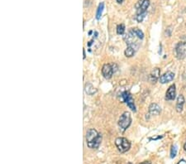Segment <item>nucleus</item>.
<instances>
[{
	"label": "nucleus",
	"instance_id": "nucleus-1",
	"mask_svg": "<svg viewBox=\"0 0 186 164\" xmlns=\"http://www.w3.org/2000/svg\"><path fill=\"white\" fill-rule=\"evenodd\" d=\"M102 141V134L98 133L97 130L95 129H90L88 130L86 134V142L87 146L89 148L97 149Z\"/></svg>",
	"mask_w": 186,
	"mask_h": 164
},
{
	"label": "nucleus",
	"instance_id": "nucleus-2",
	"mask_svg": "<svg viewBox=\"0 0 186 164\" xmlns=\"http://www.w3.org/2000/svg\"><path fill=\"white\" fill-rule=\"evenodd\" d=\"M115 145H116L118 150L122 153H126L131 148V143L126 138H118V139H116Z\"/></svg>",
	"mask_w": 186,
	"mask_h": 164
},
{
	"label": "nucleus",
	"instance_id": "nucleus-3",
	"mask_svg": "<svg viewBox=\"0 0 186 164\" xmlns=\"http://www.w3.org/2000/svg\"><path fill=\"white\" fill-rule=\"evenodd\" d=\"M131 123H132V118H131V115L129 112H124L121 115V117L119 118L118 125L122 132L127 130Z\"/></svg>",
	"mask_w": 186,
	"mask_h": 164
},
{
	"label": "nucleus",
	"instance_id": "nucleus-4",
	"mask_svg": "<svg viewBox=\"0 0 186 164\" xmlns=\"http://www.w3.org/2000/svg\"><path fill=\"white\" fill-rule=\"evenodd\" d=\"M176 57L180 60L186 57V41H180L175 47Z\"/></svg>",
	"mask_w": 186,
	"mask_h": 164
},
{
	"label": "nucleus",
	"instance_id": "nucleus-5",
	"mask_svg": "<svg viewBox=\"0 0 186 164\" xmlns=\"http://www.w3.org/2000/svg\"><path fill=\"white\" fill-rule=\"evenodd\" d=\"M122 97L123 101L127 104V106L129 107L132 111L135 112L136 111L135 104H134V100H133V99H132L131 94H130L129 92H127V91H125V92H123V93L122 94Z\"/></svg>",
	"mask_w": 186,
	"mask_h": 164
},
{
	"label": "nucleus",
	"instance_id": "nucleus-6",
	"mask_svg": "<svg viewBox=\"0 0 186 164\" xmlns=\"http://www.w3.org/2000/svg\"><path fill=\"white\" fill-rule=\"evenodd\" d=\"M113 67L110 64H105L103 65L102 69V73L103 76H104L106 79H110L112 76L113 74Z\"/></svg>",
	"mask_w": 186,
	"mask_h": 164
},
{
	"label": "nucleus",
	"instance_id": "nucleus-7",
	"mask_svg": "<svg viewBox=\"0 0 186 164\" xmlns=\"http://www.w3.org/2000/svg\"><path fill=\"white\" fill-rule=\"evenodd\" d=\"M175 77V74L171 72V71H167L165 72L164 75H162L160 77V82L161 84H166L168 82L172 81Z\"/></svg>",
	"mask_w": 186,
	"mask_h": 164
},
{
	"label": "nucleus",
	"instance_id": "nucleus-8",
	"mask_svg": "<svg viewBox=\"0 0 186 164\" xmlns=\"http://www.w3.org/2000/svg\"><path fill=\"white\" fill-rule=\"evenodd\" d=\"M175 96H176L175 85H170L167 91H166V94H165V99H166L167 100H175Z\"/></svg>",
	"mask_w": 186,
	"mask_h": 164
},
{
	"label": "nucleus",
	"instance_id": "nucleus-9",
	"mask_svg": "<svg viewBox=\"0 0 186 164\" xmlns=\"http://www.w3.org/2000/svg\"><path fill=\"white\" fill-rule=\"evenodd\" d=\"M160 74H161L160 69L157 68H157H154L151 72V74H150V76H149L150 81L151 83H156L158 80V79H160Z\"/></svg>",
	"mask_w": 186,
	"mask_h": 164
},
{
	"label": "nucleus",
	"instance_id": "nucleus-10",
	"mask_svg": "<svg viewBox=\"0 0 186 164\" xmlns=\"http://www.w3.org/2000/svg\"><path fill=\"white\" fill-rule=\"evenodd\" d=\"M150 5V1L149 0H144L142 4L138 8V12H137V15H142V14H146V10Z\"/></svg>",
	"mask_w": 186,
	"mask_h": 164
},
{
	"label": "nucleus",
	"instance_id": "nucleus-11",
	"mask_svg": "<svg viewBox=\"0 0 186 164\" xmlns=\"http://www.w3.org/2000/svg\"><path fill=\"white\" fill-rule=\"evenodd\" d=\"M184 104V97L183 95H180V96H178L177 102H176V107H175V108H176V111H177V112H182Z\"/></svg>",
	"mask_w": 186,
	"mask_h": 164
},
{
	"label": "nucleus",
	"instance_id": "nucleus-12",
	"mask_svg": "<svg viewBox=\"0 0 186 164\" xmlns=\"http://www.w3.org/2000/svg\"><path fill=\"white\" fill-rule=\"evenodd\" d=\"M161 107L157 104H151L149 107V114L151 115H158L161 113Z\"/></svg>",
	"mask_w": 186,
	"mask_h": 164
},
{
	"label": "nucleus",
	"instance_id": "nucleus-13",
	"mask_svg": "<svg viewBox=\"0 0 186 164\" xmlns=\"http://www.w3.org/2000/svg\"><path fill=\"white\" fill-rule=\"evenodd\" d=\"M131 31H132V33L134 34V36H136V37H138L139 39L144 38V33H143L139 29V28H137V27H135V28H132Z\"/></svg>",
	"mask_w": 186,
	"mask_h": 164
},
{
	"label": "nucleus",
	"instance_id": "nucleus-14",
	"mask_svg": "<svg viewBox=\"0 0 186 164\" xmlns=\"http://www.w3.org/2000/svg\"><path fill=\"white\" fill-rule=\"evenodd\" d=\"M135 53V50H134V47H132V46H127V49L125 50V56L127 57H132V56Z\"/></svg>",
	"mask_w": 186,
	"mask_h": 164
},
{
	"label": "nucleus",
	"instance_id": "nucleus-15",
	"mask_svg": "<svg viewBox=\"0 0 186 164\" xmlns=\"http://www.w3.org/2000/svg\"><path fill=\"white\" fill-rule=\"evenodd\" d=\"M103 8H104V3H101L99 5V7H98L97 13H96V18H97L98 20L100 19V18H101V16H102Z\"/></svg>",
	"mask_w": 186,
	"mask_h": 164
},
{
	"label": "nucleus",
	"instance_id": "nucleus-16",
	"mask_svg": "<svg viewBox=\"0 0 186 164\" xmlns=\"http://www.w3.org/2000/svg\"><path fill=\"white\" fill-rule=\"evenodd\" d=\"M125 32V26L123 24H119L117 27V33L118 35H122Z\"/></svg>",
	"mask_w": 186,
	"mask_h": 164
},
{
	"label": "nucleus",
	"instance_id": "nucleus-17",
	"mask_svg": "<svg viewBox=\"0 0 186 164\" xmlns=\"http://www.w3.org/2000/svg\"><path fill=\"white\" fill-rule=\"evenodd\" d=\"M177 154V147L175 145H173L171 147V150H170V158H174Z\"/></svg>",
	"mask_w": 186,
	"mask_h": 164
},
{
	"label": "nucleus",
	"instance_id": "nucleus-18",
	"mask_svg": "<svg viewBox=\"0 0 186 164\" xmlns=\"http://www.w3.org/2000/svg\"><path fill=\"white\" fill-rule=\"evenodd\" d=\"M177 164H186L185 160H180Z\"/></svg>",
	"mask_w": 186,
	"mask_h": 164
},
{
	"label": "nucleus",
	"instance_id": "nucleus-19",
	"mask_svg": "<svg viewBox=\"0 0 186 164\" xmlns=\"http://www.w3.org/2000/svg\"><path fill=\"white\" fill-rule=\"evenodd\" d=\"M140 164H151V162L148 161H145V162H141V163Z\"/></svg>",
	"mask_w": 186,
	"mask_h": 164
},
{
	"label": "nucleus",
	"instance_id": "nucleus-20",
	"mask_svg": "<svg viewBox=\"0 0 186 164\" xmlns=\"http://www.w3.org/2000/svg\"><path fill=\"white\" fill-rule=\"evenodd\" d=\"M116 1L118 2V3H122L123 2V0H116Z\"/></svg>",
	"mask_w": 186,
	"mask_h": 164
},
{
	"label": "nucleus",
	"instance_id": "nucleus-21",
	"mask_svg": "<svg viewBox=\"0 0 186 164\" xmlns=\"http://www.w3.org/2000/svg\"><path fill=\"white\" fill-rule=\"evenodd\" d=\"M184 151L186 152V143H184Z\"/></svg>",
	"mask_w": 186,
	"mask_h": 164
},
{
	"label": "nucleus",
	"instance_id": "nucleus-22",
	"mask_svg": "<svg viewBox=\"0 0 186 164\" xmlns=\"http://www.w3.org/2000/svg\"><path fill=\"white\" fill-rule=\"evenodd\" d=\"M84 58H85V52H84Z\"/></svg>",
	"mask_w": 186,
	"mask_h": 164
},
{
	"label": "nucleus",
	"instance_id": "nucleus-23",
	"mask_svg": "<svg viewBox=\"0 0 186 164\" xmlns=\"http://www.w3.org/2000/svg\"><path fill=\"white\" fill-rule=\"evenodd\" d=\"M127 164H132V162H128V163H127Z\"/></svg>",
	"mask_w": 186,
	"mask_h": 164
}]
</instances>
